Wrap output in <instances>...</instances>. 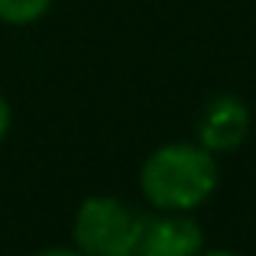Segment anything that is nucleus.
<instances>
[{"label": "nucleus", "mask_w": 256, "mask_h": 256, "mask_svg": "<svg viewBox=\"0 0 256 256\" xmlns=\"http://www.w3.org/2000/svg\"><path fill=\"white\" fill-rule=\"evenodd\" d=\"M204 230L185 211H156L143 218L133 256H201Z\"/></svg>", "instance_id": "4"}, {"label": "nucleus", "mask_w": 256, "mask_h": 256, "mask_svg": "<svg viewBox=\"0 0 256 256\" xmlns=\"http://www.w3.org/2000/svg\"><path fill=\"white\" fill-rule=\"evenodd\" d=\"M201 256H240L234 250H201Z\"/></svg>", "instance_id": "8"}, {"label": "nucleus", "mask_w": 256, "mask_h": 256, "mask_svg": "<svg viewBox=\"0 0 256 256\" xmlns=\"http://www.w3.org/2000/svg\"><path fill=\"white\" fill-rule=\"evenodd\" d=\"M56 0H0V23L6 26H32L52 10Z\"/></svg>", "instance_id": "5"}, {"label": "nucleus", "mask_w": 256, "mask_h": 256, "mask_svg": "<svg viewBox=\"0 0 256 256\" xmlns=\"http://www.w3.org/2000/svg\"><path fill=\"white\" fill-rule=\"evenodd\" d=\"M220 185V166L211 150L194 143H162L140 169V192L156 211H185L208 204Z\"/></svg>", "instance_id": "1"}, {"label": "nucleus", "mask_w": 256, "mask_h": 256, "mask_svg": "<svg viewBox=\"0 0 256 256\" xmlns=\"http://www.w3.org/2000/svg\"><path fill=\"white\" fill-rule=\"evenodd\" d=\"M253 114L250 104L237 94H214L198 114V143L211 150L214 156H230L250 140Z\"/></svg>", "instance_id": "3"}, {"label": "nucleus", "mask_w": 256, "mask_h": 256, "mask_svg": "<svg viewBox=\"0 0 256 256\" xmlns=\"http://www.w3.org/2000/svg\"><path fill=\"white\" fill-rule=\"evenodd\" d=\"M32 256H84L78 246H46V250H36Z\"/></svg>", "instance_id": "7"}, {"label": "nucleus", "mask_w": 256, "mask_h": 256, "mask_svg": "<svg viewBox=\"0 0 256 256\" xmlns=\"http://www.w3.org/2000/svg\"><path fill=\"white\" fill-rule=\"evenodd\" d=\"M143 214L117 194H88L72 218V246L84 256H133Z\"/></svg>", "instance_id": "2"}, {"label": "nucleus", "mask_w": 256, "mask_h": 256, "mask_svg": "<svg viewBox=\"0 0 256 256\" xmlns=\"http://www.w3.org/2000/svg\"><path fill=\"white\" fill-rule=\"evenodd\" d=\"M10 124H13V107H10V100L0 94V140L10 133Z\"/></svg>", "instance_id": "6"}]
</instances>
